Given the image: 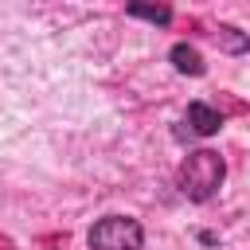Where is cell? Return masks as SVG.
I'll return each instance as SVG.
<instances>
[{
	"label": "cell",
	"mask_w": 250,
	"mask_h": 250,
	"mask_svg": "<svg viewBox=\"0 0 250 250\" xmlns=\"http://www.w3.org/2000/svg\"><path fill=\"white\" fill-rule=\"evenodd\" d=\"M172 66H176L180 74H203V59H199V51L188 47V43H176V47H172Z\"/></svg>",
	"instance_id": "obj_5"
},
{
	"label": "cell",
	"mask_w": 250,
	"mask_h": 250,
	"mask_svg": "<svg viewBox=\"0 0 250 250\" xmlns=\"http://www.w3.org/2000/svg\"><path fill=\"white\" fill-rule=\"evenodd\" d=\"M141 223L129 215H105L90 230V250H141Z\"/></svg>",
	"instance_id": "obj_2"
},
{
	"label": "cell",
	"mask_w": 250,
	"mask_h": 250,
	"mask_svg": "<svg viewBox=\"0 0 250 250\" xmlns=\"http://www.w3.org/2000/svg\"><path fill=\"white\" fill-rule=\"evenodd\" d=\"M215 43H219L227 55H246V51H250V35H242V31H238V27H230V23H219Z\"/></svg>",
	"instance_id": "obj_4"
},
{
	"label": "cell",
	"mask_w": 250,
	"mask_h": 250,
	"mask_svg": "<svg viewBox=\"0 0 250 250\" xmlns=\"http://www.w3.org/2000/svg\"><path fill=\"white\" fill-rule=\"evenodd\" d=\"M223 176H227V164H223V156L219 152H211V148H195V152H188L184 156V164H180V191L188 195V199H195V203H203V199H211L219 188H223Z\"/></svg>",
	"instance_id": "obj_1"
},
{
	"label": "cell",
	"mask_w": 250,
	"mask_h": 250,
	"mask_svg": "<svg viewBox=\"0 0 250 250\" xmlns=\"http://www.w3.org/2000/svg\"><path fill=\"white\" fill-rule=\"evenodd\" d=\"M188 125H191V133L211 137V133H219L223 117H219V109H211V105H203V102H191V105H188Z\"/></svg>",
	"instance_id": "obj_3"
},
{
	"label": "cell",
	"mask_w": 250,
	"mask_h": 250,
	"mask_svg": "<svg viewBox=\"0 0 250 250\" xmlns=\"http://www.w3.org/2000/svg\"><path fill=\"white\" fill-rule=\"evenodd\" d=\"M129 16H141V20H148V23H168V20H172V12H168L164 0H133V4H129Z\"/></svg>",
	"instance_id": "obj_6"
}]
</instances>
